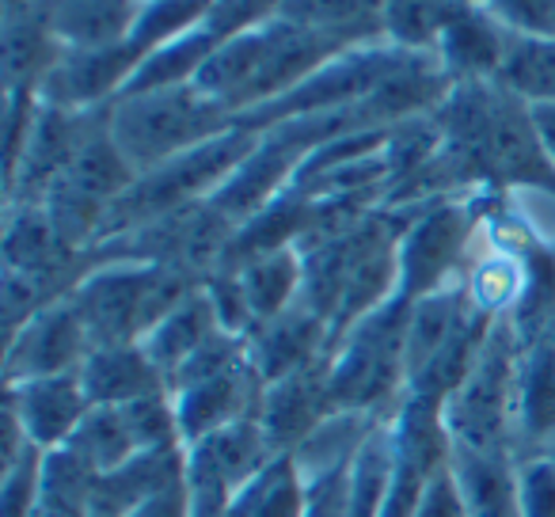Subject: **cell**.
<instances>
[{"instance_id": "ac0fdd59", "label": "cell", "mask_w": 555, "mask_h": 517, "mask_svg": "<svg viewBox=\"0 0 555 517\" xmlns=\"http://www.w3.org/2000/svg\"><path fill=\"white\" fill-rule=\"evenodd\" d=\"M555 434V312L525 339L521 354V453Z\"/></svg>"}, {"instance_id": "74e56055", "label": "cell", "mask_w": 555, "mask_h": 517, "mask_svg": "<svg viewBox=\"0 0 555 517\" xmlns=\"http://www.w3.org/2000/svg\"><path fill=\"white\" fill-rule=\"evenodd\" d=\"M27 4H31V0H9V12L12 9H27Z\"/></svg>"}, {"instance_id": "484cf974", "label": "cell", "mask_w": 555, "mask_h": 517, "mask_svg": "<svg viewBox=\"0 0 555 517\" xmlns=\"http://www.w3.org/2000/svg\"><path fill=\"white\" fill-rule=\"evenodd\" d=\"M95 483L100 476L85 461H77L69 449H54L42 461V491L35 517H100Z\"/></svg>"}, {"instance_id": "4dcf8cb0", "label": "cell", "mask_w": 555, "mask_h": 517, "mask_svg": "<svg viewBox=\"0 0 555 517\" xmlns=\"http://www.w3.org/2000/svg\"><path fill=\"white\" fill-rule=\"evenodd\" d=\"M517 494L521 517H555V461L540 449L517 453Z\"/></svg>"}, {"instance_id": "9c48e42d", "label": "cell", "mask_w": 555, "mask_h": 517, "mask_svg": "<svg viewBox=\"0 0 555 517\" xmlns=\"http://www.w3.org/2000/svg\"><path fill=\"white\" fill-rule=\"evenodd\" d=\"M262 388H267V380L259 377V370H255L247 354L236 358L232 365H224V370L209 373V377L171 388V403H176L183 445L198 441L202 434L221 430V426L255 418Z\"/></svg>"}, {"instance_id": "4fadbf2b", "label": "cell", "mask_w": 555, "mask_h": 517, "mask_svg": "<svg viewBox=\"0 0 555 517\" xmlns=\"http://www.w3.org/2000/svg\"><path fill=\"white\" fill-rule=\"evenodd\" d=\"M80 380L92 408H126V403L168 392V380L141 342L92 347V354L80 365Z\"/></svg>"}, {"instance_id": "3957f363", "label": "cell", "mask_w": 555, "mask_h": 517, "mask_svg": "<svg viewBox=\"0 0 555 517\" xmlns=\"http://www.w3.org/2000/svg\"><path fill=\"white\" fill-rule=\"evenodd\" d=\"M111 138L138 176L191 153L194 145L232 130L236 115L209 100L198 85L156 88V92H130L111 103Z\"/></svg>"}, {"instance_id": "277c9868", "label": "cell", "mask_w": 555, "mask_h": 517, "mask_svg": "<svg viewBox=\"0 0 555 517\" xmlns=\"http://www.w3.org/2000/svg\"><path fill=\"white\" fill-rule=\"evenodd\" d=\"M408 316L411 305L392 297L335 342L327 358L335 408L365 415L400 408L408 396Z\"/></svg>"}, {"instance_id": "1f68e13d", "label": "cell", "mask_w": 555, "mask_h": 517, "mask_svg": "<svg viewBox=\"0 0 555 517\" xmlns=\"http://www.w3.org/2000/svg\"><path fill=\"white\" fill-rule=\"evenodd\" d=\"M202 286H206V297H209V305H214V316H217V324H221V332L247 339V335L255 332V316H251V305H247L240 274L214 271Z\"/></svg>"}, {"instance_id": "6da1fadb", "label": "cell", "mask_w": 555, "mask_h": 517, "mask_svg": "<svg viewBox=\"0 0 555 517\" xmlns=\"http://www.w3.org/2000/svg\"><path fill=\"white\" fill-rule=\"evenodd\" d=\"M521 354L525 339L517 324L499 316L472 373L441 403L453 445L521 453Z\"/></svg>"}, {"instance_id": "ffe728a7", "label": "cell", "mask_w": 555, "mask_h": 517, "mask_svg": "<svg viewBox=\"0 0 555 517\" xmlns=\"http://www.w3.org/2000/svg\"><path fill=\"white\" fill-rule=\"evenodd\" d=\"M217 332H221V324H217V316H214V305H209V297H206V286H198L183 305H176V309L141 339V347L149 350L156 370H160L164 380L171 385L179 365L191 354H198Z\"/></svg>"}, {"instance_id": "5b68a950", "label": "cell", "mask_w": 555, "mask_h": 517, "mask_svg": "<svg viewBox=\"0 0 555 517\" xmlns=\"http://www.w3.org/2000/svg\"><path fill=\"white\" fill-rule=\"evenodd\" d=\"M255 141H259L255 130L232 126V130L194 145L191 153H183V156H176V160L138 176L130 191L107 209L100 240L122 236V232L141 229V224L156 221V217H164V214H176V209H183V206L214 198V191L240 168V160L251 153ZM100 240H95V244H100Z\"/></svg>"}, {"instance_id": "7a4b0ae2", "label": "cell", "mask_w": 555, "mask_h": 517, "mask_svg": "<svg viewBox=\"0 0 555 517\" xmlns=\"http://www.w3.org/2000/svg\"><path fill=\"white\" fill-rule=\"evenodd\" d=\"M198 286L202 282L168 267L100 259L88 263L69 297L92 335V347H111V342H141Z\"/></svg>"}, {"instance_id": "8992f818", "label": "cell", "mask_w": 555, "mask_h": 517, "mask_svg": "<svg viewBox=\"0 0 555 517\" xmlns=\"http://www.w3.org/2000/svg\"><path fill=\"white\" fill-rule=\"evenodd\" d=\"M479 221L483 217L476 214L472 194H456V198H441L415 209L396 244V263H400L396 297L415 305L418 297L461 282L472 263Z\"/></svg>"}, {"instance_id": "e575fe53", "label": "cell", "mask_w": 555, "mask_h": 517, "mask_svg": "<svg viewBox=\"0 0 555 517\" xmlns=\"http://www.w3.org/2000/svg\"><path fill=\"white\" fill-rule=\"evenodd\" d=\"M415 517H468L464 514V502H461V494H456V483H453V476H449V468L430 479V487H426L423 499H418Z\"/></svg>"}, {"instance_id": "30bf717a", "label": "cell", "mask_w": 555, "mask_h": 517, "mask_svg": "<svg viewBox=\"0 0 555 517\" xmlns=\"http://www.w3.org/2000/svg\"><path fill=\"white\" fill-rule=\"evenodd\" d=\"M4 411L24 426L35 449L54 453L73 441V434L92 411V400H88L80 373H57V377L9 380L4 385Z\"/></svg>"}, {"instance_id": "f35d334b", "label": "cell", "mask_w": 555, "mask_h": 517, "mask_svg": "<svg viewBox=\"0 0 555 517\" xmlns=\"http://www.w3.org/2000/svg\"><path fill=\"white\" fill-rule=\"evenodd\" d=\"M547 251H552V259H555V240H552V244H547Z\"/></svg>"}, {"instance_id": "8d00e7d4", "label": "cell", "mask_w": 555, "mask_h": 517, "mask_svg": "<svg viewBox=\"0 0 555 517\" xmlns=\"http://www.w3.org/2000/svg\"><path fill=\"white\" fill-rule=\"evenodd\" d=\"M540 453H544V456H552V461H555V434L544 441V445H540Z\"/></svg>"}, {"instance_id": "f546056e", "label": "cell", "mask_w": 555, "mask_h": 517, "mask_svg": "<svg viewBox=\"0 0 555 517\" xmlns=\"http://www.w3.org/2000/svg\"><path fill=\"white\" fill-rule=\"evenodd\" d=\"M42 461H47V453L27 445L20 456L0 464V506H4V517H35L42 491Z\"/></svg>"}, {"instance_id": "d6986e66", "label": "cell", "mask_w": 555, "mask_h": 517, "mask_svg": "<svg viewBox=\"0 0 555 517\" xmlns=\"http://www.w3.org/2000/svg\"><path fill=\"white\" fill-rule=\"evenodd\" d=\"M385 415H365V411H332L301 445L294 449V464L301 468L305 483H317L327 476H347L354 456L362 453L370 430Z\"/></svg>"}, {"instance_id": "52a82bcc", "label": "cell", "mask_w": 555, "mask_h": 517, "mask_svg": "<svg viewBox=\"0 0 555 517\" xmlns=\"http://www.w3.org/2000/svg\"><path fill=\"white\" fill-rule=\"evenodd\" d=\"M186 449V499H191V517H224L229 502L262 464L274 461L267 434L259 418L221 426L214 434H202Z\"/></svg>"}, {"instance_id": "f1b7e54d", "label": "cell", "mask_w": 555, "mask_h": 517, "mask_svg": "<svg viewBox=\"0 0 555 517\" xmlns=\"http://www.w3.org/2000/svg\"><path fill=\"white\" fill-rule=\"evenodd\" d=\"M209 9H214V0H149L126 42L145 62L153 50L168 47V42L183 39L186 31H194L206 20Z\"/></svg>"}, {"instance_id": "7402d4cb", "label": "cell", "mask_w": 555, "mask_h": 517, "mask_svg": "<svg viewBox=\"0 0 555 517\" xmlns=\"http://www.w3.org/2000/svg\"><path fill=\"white\" fill-rule=\"evenodd\" d=\"M309 506V483L294 456L282 453L270 464H262L229 502L224 517H305Z\"/></svg>"}, {"instance_id": "5bb4252c", "label": "cell", "mask_w": 555, "mask_h": 517, "mask_svg": "<svg viewBox=\"0 0 555 517\" xmlns=\"http://www.w3.org/2000/svg\"><path fill=\"white\" fill-rule=\"evenodd\" d=\"M62 50H103L130 39L138 0H31Z\"/></svg>"}, {"instance_id": "9a60e30c", "label": "cell", "mask_w": 555, "mask_h": 517, "mask_svg": "<svg viewBox=\"0 0 555 517\" xmlns=\"http://www.w3.org/2000/svg\"><path fill=\"white\" fill-rule=\"evenodd\" d=\"M449 476H453L468 517H521L517 453H487V449L453 445Z\"/></svg>"}, {"instance_id": "cb8c5ba5", "label": "cell", "mask_w": 555, "mask_h": 517, "mask_svg": "<svg viewBox=\"0 0 555 517\" xmlns=\"http://www.w3.org/2000/svg\"><path fill=\"white\" fill-rule=\"evenodd\" d=\"M274 16L347 35L354 42H373L385 35V0H278Z\"/></svg>"}, {"instance_id": "4316f807", "label": "cell", "mask_w": 555, "mask_h": 517, "mask_svg": "<svg viewBox=\"0 0 555 517\" xmlns=\"http://www.w3.org/2000/svg\"><path fill=\"white\" fill-rule=\"evenodd\" d=\"M65 449H69L77 461H85L95 476H107V471L122 468L133 453H141L122 408H92Z\"/></svg>"}, {"instance_id": "44dd1931", "label": "cell", "mask_w": 555, "mask_h": 517, "mask_svg": "<svg viewBox=\"0 0 555 517\" xmlns=\"http://www.w3.org/2000/svg\"><path fill=\"white\" fill-rule=\"evenodd\" d=\"M236 274H240V282H244L255 327L282 316V312L301 301V286H305L301 247H282V251L259 255V259L240 267Z\"/></svg>"}, {"instance_id": "7c38bea8", "label": "cell", "mask_w": 555, "mask_h": 517, "mask_svg": "<svg viewBox=\"0 0 555 517\" xmlns=\"http://www.w3.org/2000/svg\"><path fill=\"white\" fill-rule=\"evenodd\" d=\"M247 358L267 385L282 380L289 373L309 370V365L332 358V324L305 301H297L294 309L267 320L247 335Z\"/></svg>"}, {"instance_id": "836d02e7", "label": "cell", "mask_w": 555, "mask_h": 517, "mask_svg": "<svg viewBox=\"0 0 555 517\" xmlns=\"http://www.w3.org/2000/svg\"><path fill=\"white\" fill-rule=\"evenodd\" d=\"M305 517H350V491L347 476H327L309 483V506Z\"/></svg>"}, {"instance_id": "d6a6232c", "label": "cell", "mask_w": 555, "mask_h": 517, "mask_svg": "<svg viewBox=\"0 0 555 517\" xmlns=\"http://www.w3.org/2000/svg\"><path fill=\"white\" fill-rule=\"evenodd\" d=\"M487 4H491L487 12L509 31L555 39V0H487Z\"/></svg>"}, {"instance_id": "2e32d148", "label": "cell", "mask_w": 555, "mask_h": 517, "mask_svg": "<svg viewBox=\"0 0 555 517\" xmlns=\"http://www.w3.org/2000/svg\"><path fill=\"white\" fill-rule=\"evenodd\" d=\"M502 50H506V27L487 9L464 0V9L446 27L434 54H438L441 69L449 73V80L464 85V80H494L502 65Z\"/></svg>"}, {"instance_id": "d4e9b609", "label": "cell", "mask_w": 555, "mask_h": 517, "mask_svg": "<svg viewBox=\"0 0 555 517\" xmlns=\"http://www.w3.org/2000/svg\"><path fill=\"white\" fill-rule=\"evenodd\" d=\"M392 415H385L373 426L362 453L354 456V464H350V471H347L350 517H380V509H385L388 487H392V471H396Z\"/></svg>"}, {"instance_id": "603a6c76", "label": "cell", "mask_w": 555, "mask_h": 517, "mask_svg": "<svg viewBox=\"0 0 555 517\" xmlns=\"http://www.w3.org/2000/svg\"><path fill=\"white\" fill-rule=\"evenodd\" d=\"M494 85H502L509 95L525 100L529 107L555 103V39L521 35L506 27V50H502Z\"/></svg>"}, {"instance_id": "d590c367", "label": "cell", "mask_w": 555, "mask_h": 517, "mask_svg": "<svg viewBox=\"0 0 555 517\" xmlns=\"http://www.w3.org/2000/svg\"><path fill=\"white\" fill-rule=\"evenodd\" d=\"M532 122H537V133L544 141V153L555 168V103H537L532 107Z\"/></svg>"}, {"instance_id": "e0dca14e", "label": "cell", "mask_w": 555, "mask_h": 517, "mask_svg": "<svg viewBox=\"0 0 555 517\" xmlns=\"http://www.w3.org/2000/svg\"><path fill=\"white\" fill-rule=\"evenodd\" d=\"M183 471H186L183 445L141 449L122 468L100 476V483H95V509H100V517H122L126 509H133L138 502L179 487L183 483Z\"/></svg>"}, {"instance_id": "8fae6325", "label": "cell", "mask_w": 555, "mask_h": 517, "mask_svg": "<svg viewBox=\"0 0 555 517\" xmlns=\"http://www.w3.org/2000/svg\"><path fill=\"white\" fill-rule=\"evenodd\" d=\"M332 411L339 408L332 400V377H327V358H324V362L309 365V370H297L282 380H270L262 388L255 418H259L270 449L282 456V453H294Z\"/></svg>"}, {"instance_id": "83f0119b", "label": "cell", "mask_w": 555, "mask_h": 517, "mask_svg": "<svg viewBox=\"0 0 555 517\" xmlns=\"http://www.w3.org/2000/svg\"><path fill=\"white\" fill-rule=\"evenodd\" d=\"M461 9L464 0H385V39L403 50L434 54Z\"/></svg>"}, {"instance_id": "ba28073f", "label": "cell", "mask_w": 555, "mask_h": 517, "mask_svg": "<svg viewBox=\"0 0 555 517\" xmlns=\"http://www.w3.org/2000/svg\"><path fill=\"white\" fill-rule=\"evenodd\" d=\"M88 354H92V335H88L73 297L65 294L62 301L35 312L24 327L4 335V385L80 373Z\"/></svg>"}]
</instances>
